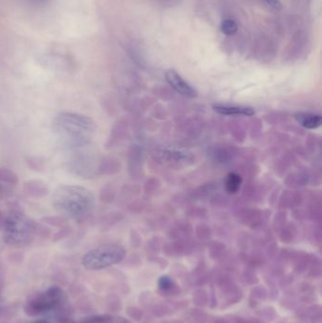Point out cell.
Returning a JSON list of instances; mask_svg holds the SVG:
<instances>
[{
    "label": "cell",
    "mask_w": 322,
    "mask_h": 323,
    "mask_svg": "<svg viewBox=\"0 0 322 323\" xmlns=\"http://www.w3.org/2000/svg\"><path fill=\"white\" fill-rule=\"evenodd\" d=\"M53 206L59 214L73 220H84L95 207V197L91 191L77 185H62L52 197Z\"/></svg>",
    "instance_id": "6da1fadb"
},
{
    "label": "cell",
    "mask_w": 322,
    "mask_h": 323,
    "mask_svg": "<svg viewBox=\"0 0 322 323\" xmlns=\"http://www.w3.org/2000/svg\"><path fill=\"white\" fill-rule=\"evenodd\" d=\"M95 121L76 112H62L53 121V130L66 146L80 148L86 146L96 131Z\"/></svg>",
    "instance_id": "7a4b0ae2"
},
{
    "label": "cell",
    "mask_w": 322,
    "mask_h": 323,
    "mask_svg": "<svg viewBox=\"0 0 322 323\" xmlns=\"http://www.w3.org/2000/svg\"><path fill=\"white\" fill-rule=\"evenodd\" d=\"M35 233V223L20 212H12L5 220L4 240L7 244L21 246L28 244Z\"/></svg>",
    "instance_id": "3957f363"
},
{
    "label": "cell",
    "mask_w": 322,
    "mask_h": 323,
    "mask_svg": "<svg viewBox=\"0 0 322 323\" xmlns=\"http://www.w3.org/2000/svg\"><path fill=\"white\" fill-rule=\"evenodd\" d=\"M125 256L126 251L122 246L102 245L86 253L83 258V265L89 270H98L118 264Z\"/></svg>",
    "instance_id": "277c9868"
},
{
    "label": "cell",
    "mask_w": 322,
    "mask_h": 323,
    "mask_svg": "<svg viewBox=\"0 0 322 323\" xmlns=\"http://www.w3.org/2000/svg\"><path fill=\"white\" fill-rule=\"evenodd\" d=\"M65 301V293L58 287L49 288L44 293L31 297L26 306L29 315H38L48 310L53 309Z\"/></svg>",
    "instance_id": "5b68a950"
},
{
    "label": "cell",
    "mask_w": 322,
    "mask_h": 323,
    "mask_svg": "<svg viewBox=\"0 0 322 323\" xmlns=\"http://www.w3.org/2000/svg\"><path fill=\"white\" fill-rule=\"evenodd\" d=\"M165 77L168 85L179 94L192 99L197 97V91L196 89L188 84L177 71L169 69L165 73Z\"/></svg>",
    "instance_id": "8992f818"
},
{
    "label": "cell",
    "mask_w": 322,
    "mask_h": 323,
    "mask_svg": "<svg viewBox=\"0 0 322 323\" xmlns=\"http://www.w3.org/2000/svg\"><path fill=\"white\" fill-rule=\"evenodd\" d=\"M215 112L229 116H252L255 114V111L252 107L235 105H215L213 106Z\"/></svg>",
    "instance_id": "52a82bcc"
},
{
    "label": "cell",
    "mask_w": 322,
    "mask_h": 323,
    "mask_svg": "<svg viewBox=\"0 0 322 323\" xmlns=\"http://www.w3.org/2000/svg\"><path fill=\"white\" fill-rule=\"evenodd\" d=\"M294 118L298 124L301 127L308 129V130H315L321 126L322 116L318 113L309 112H299L294 114Z\"/></svg>",
    "instance_id": "ba28073f"
},
{
    "label": "cell",
    "mask_w": 322,
    "mask_h": 323,
    "mask_svg": "<svg viewBox=\"0 0 322 323\" xmlns=\"http://www.w3.org/2000/svg\"><path fill=\"white\" fill-rule=\"evenodd\" d=\"M242 184L241 176L235 172H230L225 181V189L228 194L234 195L238 192Z\"/></svg>",
    "instance_id": "9c48e42d"
},
{
    "label": "cell",
    "mask_w": 322,
    "mask_h": 323,
    "mask_svg": "<svg viewBox=\"0 0 322 323\" xmlns=\"http://www.w3.org/2000/svg\"><path fill=\"white\" fill-rule=\"evenodd\" d=\"M80 323H128V320L121 316L99 315L86 317Z\"/></svg>",
    "instance_id": "30bf717a"
},
{
    "label": "cell",
    "mask_w": 322,
    "mask_h": 323,
    "mask_svg": "<svg viewBox=\"0 0 322 323\" xmlns=\"http://www.w3.org/2000/svg\"><path fill=\"white\" fill-rule=\"evenodd\" d=\"M159 156L164 157L167 161L171 163H178V162H186L191 160V156L187 154L186 152H182L179 150H170V149H165L162 150L160 153H158Z\"/></svg>",
    "instance_id": "8fae6325"
},
{
    "label": "cell",
    "mask_w": 322,
    "mask_h": 323,
    "mask_svg": "<svg viewBox=\"0 0 322 323\" xmlns=\"http://www.w3.org/2000/svg\"><path fill=\"white\" fill-rule=\"evenodd\" d=\"M219 29L225 35L232 36L237 32L238 25H237L236 22L232 20L231 18H226L220 23Z\"/></svg>",
    "instance_id": "7c38bea8"
},
{
    "label": "cell",
    "mask_w": 322,
    "mask_h": 323,
    "mask_svg": "<svg viewBox=\"0 0 322 323\" xmlns=\"http://www.w3.org/2000/svg\"><path fill=\"white\" fill-rule=\"evenodd\" d=\"M263 5L271 12H280L283 9V5L280 0H262Z\"/></svg>",
    "instance_id": "4fadbf2b"
},
{
    "label": "cell",
    "mask_w": 322,
    "mask_h": 323,
    "mask_svg": "<svg viewBox=\"0 0 322 323\" xmlns=\"http://www.w3.org/2000/svg\"><path fill=\"white\" fill-rule=\"evenodd\" d=\"M154 5L161 8H171L177 6L181 0H150Z\"/></svg>",
    "instance_id": "5bb4252c"
},
{
    "label": "cell",
    "mask_w": 322,
    "mask_h": 323,
    "mask_svg": "<svg viewBox=\"0 0 322 323\" xmlns=\"http://www.w3.org/2000/svg\"><path fill=\"white\" fill-rule=\"evenodd\" d=\"M158 286L162 290H165V291L169 290L173 286V281L168 276H162L160 280L158 281Z\"/></svg>",
    "instance_id": "9a60e30c"
},
{
    "label": "cell",
    "mask_w": 322,
    "mask_h": 323,
    "mask_svg": "<svg viewBox=\"0 0 322 323\" xmlns=\"http://www.w3.org/2000/svg\"><path fill=\"white\" fill-rule=\"evenodd\" d=\"M33 323H49L47 322V321H44V320H38V321H35V322Z\"/></svg>",
    "instance_id": "2e32d148"
},
{
    "label": "cell",
    "mask_w": 322,
    "mask_h": 323,
    "mask_svg": "<svg viewBox=\"0 0 322 323\" xmlns=\"http://www.w3.org/2000/svg\"><path fill=\"white\" fill-rule=\"evenodd\" d=\"M34 1H42V0H34Z\"/></svg>",
    "instance_id": "e0dca14e"
}]
</instances>
